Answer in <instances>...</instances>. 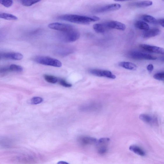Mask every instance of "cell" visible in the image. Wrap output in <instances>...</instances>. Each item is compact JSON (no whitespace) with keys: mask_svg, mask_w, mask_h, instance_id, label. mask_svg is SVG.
<instances>
[{"mask_svg":"<svg viewBox=\"0 0 164 164\" xmlns=\"http://www.w3.org/2000/svg\"><path fill=\"white\" fill-rule=\"evenodd\" d=\"M60 20L72 23L87 25L92 22L97 21L100 19L96 16H88L66 14L61 15L59 17Z\"/></svg>","mask_w":164,"mask_h":164,"instance_id":"cell-1","label":"cell"},{"mask_svg":"<svg viewBox=\"0 0 164 164\" xmlns=\"http://www.w3.org/2000/svg\"><path fill=\"white\" fill-rule=\"evenodd\" d=\"M80 34L75 28L66 32H61L59 35V40L65 43L74 42L79 39Z\"/></svg>","mask_w":164,"mask_h":164,"instance_id":"cell-2","label":"cell"},{"mask_svg":"<svg viewBox=\"0 0 164 164\" xmlns=\"http://www.w3.org/2000/svg\"><path fill=\"white\" fill-rule=\"evenodd\" d=\"M34 61L37 63L44 65L57 67L62 66V63L60 61L50 57L38 56L34 58Z\"/></svg>","mask_w":164,"mask_h":164,"instance_id":"cell-3","label":"cell"},{"mask_svg":"<svg viewBox=\"0 0 164 164\" xmlns=\"http://www.w3.org/2000/svg\"><path fill=\"white\" fill-rule=\"evenodd\" d=\"M131 58L136 60H155L157 58L151 54L139 52L137 51H132L129 54Z\"/></svg>","mask_w":164,"mask_h":164,"instance_id":"cell-4","label":"cell"},{"mask_svg":"<svg viewBox=\"0 0 164 164\" xmlns=\"http://www.w3.org/2000/svg\"><path fill=\"white\" fill-rule=\"evenodd\" d=\"M48 27L52 29L61 32L68 31L75 28L71 25L59 22H54L48 25Z\"/></svg>","mask_w":164,"mask_h":164,"instance_id":"cell-5","label":"cell"},{"mask_svg":"<svg viewBox=\"0 0 164 164\" xmlns=\"http://www.w3.org/2000/svg\"><path fill=\"white\" fill-rule=\"evenodd\" d=\"M89 73L93 75L99 77L115 79L116 76L111 72L108 70L98 69H91L89 70Z\"/></svg>","mask_w":164,"mask_h":164,"instance_id":"cell-6","label":"cell"},{"mask_svg":"<svg viewBox=\"0 0 164 164\" xmlns=\"http://www.w3.org/2000/svg\"><path fill=\"white\" fill-rule=\"evenodd\" d=\"M121 7L120 4H113L100 6L95 9L93 10L96 13H105L118 10Z\"/></svg>","mask_w":164,"mask_h":164,"instance_id":"cell-7","label":"cell"},{"mask_svg":"<svg viewBox=\"0 0 164 164\" xmlns=\"http://www.w3.org/2000/svg\"><path fill=\"white\" fill-rule=\"evenodd\" d=\"M110 139L108 138H102L97 141L98 152L101 155H103L107 152V147Z\"/></svg>","mask_w":164,"mask_h":164,"instance_id":"cell-8","label":"cell"},{"mask_svg":"<svg viewBox=\"0 0 164 164\" xmlns=\"http://www.w3.org/2000/svg\"><path fill=\"white\" fill-rule=\"evenodd\" d=\"M1 59L20 60L23 58L21 54L17 52H3L1 53Z\"/></svg>","mask_w":164,"mask_h":164,"instance_id":"cell-9","label":"cell"},{"mask_svg":"<svg viewBox=\"0 0 164 164\" xmlns=\"http://www.w3.org/2000/svg\"><path fill=\"white\" fill-rule=\"evenodd\" d=\"M106 25L109 30L115 29L119 30L124 31L126 26L121 22L114 21H110L105 22Z\"/></svg>","mask_w":164,"mask_h":164,"instance_id":"cell-10","label":"cell"},{"mask_svg":"<svg viewBox=\"0 0 164 164\" xmlns=\"http://www.w3.org/2000/svg\"><path fill=\"white\" fill-rule=\"evenodd\" d=\"M140 47L148 52L164 55V49L162 48L145 44L140 45Z\"/></svg>","mask_w":164,"mask_h":164,"instance_id":"cell-11","label":"cell"},{"mask_svg":"<svg viewBox=\"0 0 164 164\" xmlns=\"http://www.w3.org/2000/svg\"><path fill=\"white\" fill-rule=\"evenodd\" d=\"M139 118L141 120L146 123L155 125H157L158 124V120L156 118L151 117L149 115L141 114L140 115Z\"/></svg>","mask_w":164,"mask_h":164,"instance_id":"cell-12","label":"cell"},{"mask_svg":"<svg viewBox=\"0 0 164 164\" xmlns=\"http://www.w3.org/2000/svg\"><path fill=\"white\" fill-rule=\"evenodd\" d=\"M78 142L82 146H86L96 144L97 142V140L95 138L88 137H82L78 139Z\"/></svg>","mask_w":164,"mask_h":164,"instance_id":"cell-13","label":"cell"},{"mask_svg":"<svg viewBox=\"0 0 164 164\" xmlns=\"http://www.w3.org/2000/svg\"><path fill=\"white\" fill-rule=\"evenodd\" d=\"M160 33V30L158 28L149 29L148 30L144 31L143 34V37L145 38L155 37L159 35Z\"/></svg>","mask_w":164,"mask_h":164,"instance_id":"cell-14","label":"cell"},{"mask_svg":"<svg viewBox=\"0 0 164 164\" xmlns=\"http://www.w3.org/2000/svg\"><path fill=\"white\" fill-rule=\"evenodd\" d=\"M94 31L98 33H103L109 30L105 22L103 23L96 24L93 25Z\"/></svg>","mask_w":164,"mask_h":164,"instance_id":"cell-15","label":"cell"},{"mask_svg":"<svg viewBox=\"0 0 164 164\" xmlns=\"http://www.w3.org/2000/svg\"><path fill=\"white\" fill-rule=\"evenodd\" d=\"M101 108L99 104H91L86 105L81 108V110L83 111H96Z\"/></svg>","mask_w":164,"mask_h":164,"instance_id":"cell-16","label":"cell"},{"mask_svg":"<svg viewBox=\"0 0 164 164\" xmlns=\"http://www.w3.org/2000/svg\"><path fill=\"white\" fill-rule=\"evenodd\" d=\"M153 4L152 1H144L131 3V5L136 8H144L152 6Z\"/></svg>","mask_w":164,"mask_h":164,"instance_id":"cell-17","label":"cell"},{"mask_svg":"<svg viewBox=\"0 0 164 164\" xmlns=\"http://www.w3.org/2000/svg\"><path fill=\"white\" fill-rule=\"evenodd\" d=\"M135 27L137 29L144 31L149 29V26L146 22L142 21H137L135 22Z\"/></svg>","mask_w":164,"mask_h":164,"instance_id":"cell-18","label":"cell"},{"mask_svg":"<svg viewBox=\"0 0 164 164\" xmlns=\"http://www.w3.org/2000/svg\"><path fill=\"white\" fill-rule=\"evenodd\" d=\"M119 65L125 69L131 70H135L137 68V66L135 64L130 62H121L119 63Z\"/></svg>","mask_w":164,"mask_h":164,"instance_id":"cell-19","label":"cell"},{"mask_svg":"<svg viewBox=\"0 0 164 164\" xmlns=\"http://www.w3.org/2000/svg\"><path fill=\"white\" fill-rule=\"evenodd\" d=\"M141 19L143 21L151 24H158V21H157L155 18L150 15H144L141 17Z\"/></svg>","mask_w":164,"mask_h":164,"instance_id":"cell-20","label":"cell"},{"mask_svg":"<svg viewBox=\"0 0 164 164\" xmlns=\"http://www.w3.org/2000/svg\"><path fill=\"white\" fill-rule=\"evenodd\" d=\"M130 150L135 154L141 156H144L145 153L139 147L135 145H132L129 147Z\"/></svg>","mask_w":164,"mask_h":164,"instance_id":"cell-21","label":"cell"},{"mask_svg":"<svg viewBox=\"0 0 164 164\" xmlns=\"http://www.w3.org/2000/svg\"><path fill=\"white\" fill-rule=\"evenodd\" d=\"M0 18L7 20L16 21L18 18L14 15L6 13H1L0 14Z\"/></svg>","mask_w":164,"mask_h":164,"instance_id":"cell-22","label":"cell"},{"mask_svg":"<svg viewBox=\"0 0 164 164\" xmlns=\"http://www.w3.org/2000/svg\"><path fill=\"white\" fill-rule=\"evenodd\" d=\"M44 78L47 82L52 84H55L58 82L59 79L56 77L52 75H45Z\"/></svg>","mask_w":164,"mask_h":164,"instance_id":"cell-23","label":"cell"},{"mask_svg":"<svg viewBox=\"0 0 164 164\" xmlns=\"http://www.w3.org/2000/svg\"><path fill=\"white\" fill-rule=\"evenodd\" d=\"M10 72H21L23 71V68L20 66L12 64L8 66Z\"/></svg>","mask_w":164,"mask_h":164,"instance_id":"cell-24","label":"cell"},{"mask_svg":"<svg viewBox=\"0 0 164 164\" xmlns=\"http://www.w3.org/2000/svg\"><path fill=\"white\" fill-rule=\"evenodd\" d=\"M41 0H21L22 4L26 6H30L34 5Z\"/></svg>","mask_w":164,"mask_h":164,"instance_id":"cell-25","label":"cell"},{"mask_svg":"<svg viewBox=\"0 0 164 164\" xmlns=\"http://www.w3.org/2000/svg\"><path fill=\"white\" fill-rule=\"evenodd\" d=\"M0 3L5 7L8 8L13 5V0H0Z\"/></svg>","mask_w":164,"mask_h":164,"instance_id":"cell-26","label":"cell"},{"mask_svg":"<svg viewBox=\"0 0 164 164\" xmlns=\"http://www.w3.org/2000/svg\"><path fill=\"white\" fill-rule=\"evenodd\" d=\"M43 101V99L38 96L33 97L31 100V104L33 105H37L41 103Z\"/></svg>","mask_w":164,"mask_h":164,"instance_id":"cell-27","label":"cell"},{"mask_svg":"<svg viewBox=\"0 0 164 164\" xmlns=\"http://www.w3.org/2000/svg\"><path fill=\"white\" fill-rule=\"evenodd\" d=\"M58 82L60 85L65 87L70 88L72 86L71 84L67 82L65 79H59Z\"/></svg>","mask_w":164,"mask_h":164,"instance_id":"cell-28","label":"cell"},{"mask_svg":"<svg viewBox=\"0 0 164 164\" xmlns=\"http://www.w3.org/2000/svg\"><path fill=\"white\" fill-rule=\"evenodd\" d=\"M154 77L157 80H164V72L156 74Z\"/></svg>","mask_w":164,"mask_h":164,"instance_id":"cell-29","label":"cell"},{"mask_svg":"<svg viewBox=\"0 0 164 164\" xmlns=\"http://www.w3.org/2000/svg\"><path fill=\"white\" fill-rule=\"evenodd\" d=\"M9 72H10V71L8 66L3 67L2 68H1V70H0V73H1V74L3 75H5Z\"/></svg>","mask_w":164,"mask_h":164,"instance_id":"cell-30","label":"cell"},{"mask_svg":"<svg viewBox=\"0 0 164 164\" xmlns=\"http://www.w3.org/2000/svg\"><path fill=\"white\" fill-rule=\"evenodd\" d=\"M147 69L150 72H152L154 69L153 65L152 64H149L147 66Z\"/></svg>","mask_w":164,"mask_h":164,"instance_id":"cell-31","label":"cell"},{"mask_svg":"<svg viewBox=\"0 0 164 164\" xmlns=\"http://www.w3.org/2000/svg\"><path fill=\"white\" fill-rule=\"evenodd\" d=\"M158 23L164 28V18L159 19L158 21Z\"/></svg>","mask_w":164,"mask_h":164,"instance_id":"cell-32","label":"cell"},{"mask_svg":"<svg viewBox=\"0 0 164 164\" xmlns=\"http://www.w3.org/2000/svg\"><path fill=\"white\" fill-rule=\"evenodd\" d=\"M116 2H124L131 1V0H114Z\"/></svg>","mask_w":164,"mask_h":164,"instance_id":"cell-33","label":"cell"},{"mask_svg":"<svg viewBox=\"0 0 164 164\" xmlns=\"http://www.w3.org/2000/svg\"><path fill=\"white\" fill-rule=\"evenodd\" d=\"M67 163L64 162V161H59L58 163L57 164H67Z\"/></svg>","mask_w":164,"mask_h":164,"instance_id":"cell-34","label":"cell"},{"mask_svg":"<svg viewBox=\"0 0 164 164\" xmlns=\"http://www.w3.org/2000/svg\"><path fill=\"white\" fill-rule=\"evenodd\" d=\"M160 60L164 62V57H163L161 58Z\"/></svg>","mask_w":164,"mask_h":164,"instance_id":"cell-35","label":"cell"}]
</instances>
